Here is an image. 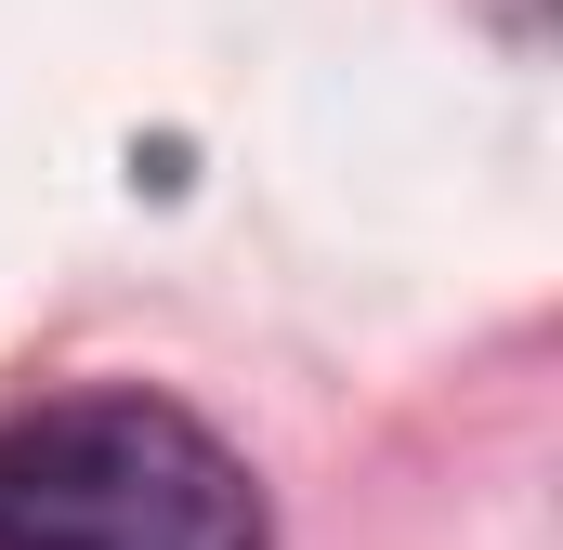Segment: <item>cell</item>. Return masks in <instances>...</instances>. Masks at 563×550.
Segmentation results:
<instances>
[{
  "label": "cell",
  "mask_w": 563,
  "mask_h": 550,
  "mask_svg": "<svg viewBox=\"0 0 563 550\" xmlns=\"http://www.w3.org/2000/svg\"><path fill=\"white\" fill-rule=\"evenodd\" d=\"M0 550H276V525L197 407L53 394L0 419Z\"/></svg>",
  "instance_id": "cell-1"
}]
</instances>
